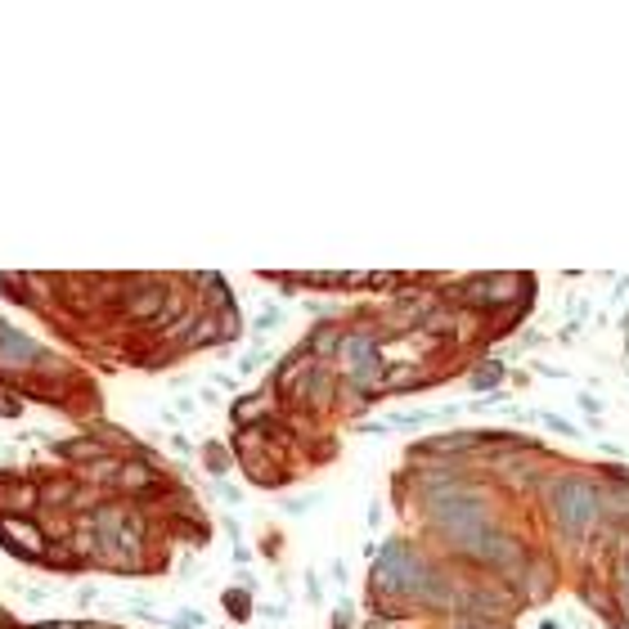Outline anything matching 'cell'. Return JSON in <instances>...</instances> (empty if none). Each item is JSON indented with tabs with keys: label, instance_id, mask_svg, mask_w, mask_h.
I'll use <instances>...</instances> for the list:
<instances>
[{
	"label": "cell",
	"instance_id": "6da1fadb",
	"mask_svg": "<svg viewBox=\"0 0 629 629\" xmlns=\"http://www.w3.org/2000/svg\"><path fill=\"white\" fill-rule=\"evenodd\" d=\"M544 509H549L553 535L567 549H589V535L602 526L598 472H553V481L544 485Z\"/></svg>",
	"mask_w": 629,
	"mask_h": 629
},
{
	"label": "cell",
	"instance_id": "7a4b0ae2",
	"mask_svg": "<svg viewBox=\"0 0 629 629\" xmlns=\"http://www.w3.org/2000/svg\"><path fill=\"white\" fill-rule=\"evenodd\" d=\"M0 549L19 562H37L50 553V540L41 535L37 517H14V513H0Z\"/></svg>",
	"mask_w": 629,
	"mask_h": 629
},
{
	"label": "cell",
	"instance_id": "3957f363",
	"mask_svg": "<svg viewBox=\"0 0 629 629\" xmlns=\"http://www.w3.org/2000/svg\"><path fill=\"white\" fill-rule=\"evenodd\" d=\"M81 494L77 472H37V513H72Z\"/></svg>",
	"mask_w": 629,
	"mask_h": 629
},
{
	"label": "cell",
	"instance_id": "277c9868",
	"mask_svg": "<svg viewBox=\"0 0 629 629\" xmlns=\"http://www.w3.org/2000/svg\"><path fill=\"white\" fill-rule=\"evenodd\" d=\"M41 567H46V571H59V575H81V571H90V562L77 558L72 544H50V553L41 558Z\"/></svg>",
	"mask_w": 629,
	"mask_h": 629
},
{
	"label": "cell",
	"instance_id": "5b68a950",
	"mask_svg": "<svg viewBox=\"0 0 629 629\" xmlns=\"http://www.w3.org/2000/svg\"><path fill=\"white\" fill-rule=\"evenodd\" d=\"M499 383H503V364H499V360H476L472 373H468V387H472L476 396L499 392Z\"/></svg>",
	"mask_w": 629,
	"mask_h": 629
},
{
	"label": "cell",
	"instance_id": "8992f818",
	"mask_svg": "<svg viewBox=\"0 0 629 629\" xmlns=\"http://www.w3.org/2000/svg\"><path fill=\"white\" fill-rule=\"evenodd\" d=\"M229 463H234V454H229L225 441H207V445H203V468H207L211 476H225Z\"/></svg>",
	"mask_w": 629,
	"mask_h": 629
},
{
	"label": "cell",
	"instance_id": "52a82bcc",
	"mask_svg": "<svg viewBox=\"0 0 629 629\" xmlns=\"http://www.w3.org/2000/svg\"><path fill=\"white\" fill-rule=\"evenodd\" d=\"M220 602H225V611H229L234 620H247V616H252V593H247L243 584H238V589H225Z\"/></svg>",
	"mask_w": 629,
	"mask_h": 629
},
{
	"label": "cell",
	"instance_id": "ba28073f",
	"mask_svg": "<svg viewBox=\"0 0 629 629\" xmlns=\"http://www.w3.org/2000/svg\"><path fill=\"white\" fill-rule=\"evenodd\" d=\"M19 414H23V396L10 383H0V418H19Z\"/></svg>",
	"mask_w": 629,
	"mask_h": 629
},
{
	"label": "cell",
	"instance_id": "9c48e42d",
	"mask_svg": "<svg viewBox=\"0 0 629 629\" xmlns=\"http://www.w3.org/2000/svg\"><path fill=\"white\" fill-rule=\"evenodd\" d=\"M171 625H176V629H203L207 620H203V611L185 607V611H176V616H171Z\"/></svg>",
	"mask_w": 629,
	"mask_h": 629
},
{
	"label": "cell",
	"instance_id": "30bf717a",
	"mask_svg": "<svg viewBox=\"0 0 629 629\" xmlns=\"http://www.w3.org/2000/svg\"><path fill=\"white\" fill-rule=\"evenodd\" d=\"M540 423H544L549 432H558V436H580V432H575L567 418H558V414H540Z\"/></svg>",
	"mask_w": 629,
	"mask_h": 629
},
{
	"label": "cell",
	"instance_id": "8fae6325",
	"mask_svg": "<svg viewBox=\"0 0 629 629\" xmlns=\"http://www.w3.org/2000/svg\"><path fill=\"white\" fill-rule=\"evenodd\" d=\"M266 360H270V351H266V346H257V351H247V355L238 360V368H243V373H252V368H261Z\"/></svg>",
	"mask_w": 629,
	"mask_h": 629
},
{
	"label": "cell",
	"instance_id": "7c38bea8",
	"mask_svg": "<svg viewBox=\"0 0 629 629\" xmlns=\"http://www.w3.org/2000/svg\"><path fill=\"white\" fill-rule=\"evenodd\" d=\"M351 616H355V607H351V598H342L333 611V629H351Z\"/></svg>",
	"mask_w": 629,
	"mask_h": 629
},
{
	"label": "cell",
	"instance_id": "4fadbf2b",
	"mask_svg": "<svg viewBox=\"0 0 629 629\" xmlns=\"http://www.w3.org/2000/svg\"><path fill=\"white\" fill-rule=\"evenodd\" d=\"M575 405H580L589 418H598V414H602V401H598V396H589V392H580V396H575Z\"/></svg>",
	"mask_w": 629,
	"mask_h": 629
},
{
	"label": "cell",
	"instance_id": "5bb4252c",
	"mask_svg": "<svg viewBox=\"0 0 629 629\" xmlns=\"http://www.w3.org/2000/svg\"><path fill=\"white\" fill-rule=\"evenodd\" d=\"M216 494H220L225 503H238V499H243V490H238V485H229V481H220V485H216Z\"/></svg>",
	"mask_w": 629,
	"mask_h": 629
},
{
	"label": "cell",
	"instance_id": "9a60e30c",
	"mask_svg": "<svg viewBox=\"0 0 629 629\" xmlns=\"http://www.w3.org/2000/svg\"><path fill=\"white\" fill-rule=\"evenodd\" d=\"M279 319H284L279 310H266V315H257V333H266V328H275Z\"/></svg>",
	"mask_w": 629,
	"mask_h": 629
},
{
	"label": "cell",
	"instance_id": "2e32d148",
	"mask_svg": "<svg viewBox=\"0 0 629 629\" xmlns=\"http://www.w3.org/2000/svg\"><path fill=\"white\" fill-rule=\"evenodd\" d=\"M95 598H99V593H95V589H90V584H81V593H77V602H81V607H90V602H95Z\"/></svg>",
	"mask_w": 629,
	"mask_h": 629
},
{
	"label": "cell",
	"instance_id": "e0dca14e",
	"mask_svg": "<svg viewBox=\"0 0 629 629\" xmlns=\"http://www.w3.org/2000/svg\"><path fill=\"white\" fill-rule=\"evenodd\" d=\"M611 629H629V616H616V620H611Z\"/></svg>",
	"mask_w": 629,
	"mask_h": 629
}]
</instances>
